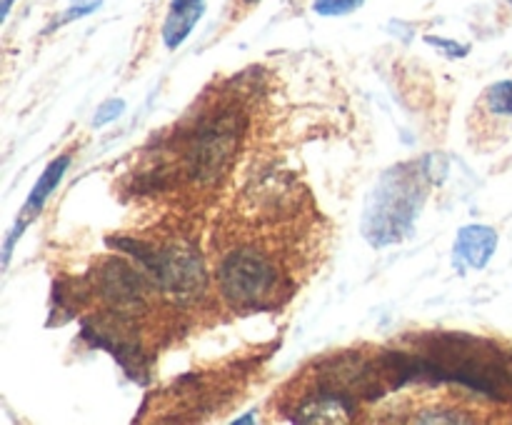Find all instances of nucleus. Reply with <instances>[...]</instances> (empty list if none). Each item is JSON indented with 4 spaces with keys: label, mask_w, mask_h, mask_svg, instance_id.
<instances>
[{
    "label": "nucleus",
    "mask_w": 512,
    "mask_h": 425,
    "mask_svg": "<svg viewBox=\"0 0 512 425\" xmlns=\"http://www.w3.org/2000/svg\"><path fill=\"white\" fill-rule=\"evenodd\" d=\"M220 293L240 310L268 308L283 290V275L278 265L255 248H238L220 260Z\"/></svg>",
    "instance_id": "nucleus-1"
},
{
    "label": "nucleus",
    "mask_w": 512,
    "mask_h": 425,
    "mask_svg": "<svg viewBox=\"0 0 512 425\" xmlns=\"http://www.w3.org/2000/svg\"><path fill=\"white\" fill-rule=\"evenodd\" d=\"M243 135V123L238 115L223 113L208 118L193 133L188 145V170L200 183L220 178L228 163L233 160L235 150Z\"/></svg>",
    "instance_id": "nucleus-2"
},
{
    "label": "nucleus",
    "mask_w": 512,
    "mask_h": 425,
    "mask_svg": "<svg viewBox=\"0 0 512 425\" xmlns=\"http://www.w3.org/2000/svg\"><path fill=\"white\" fill-rule=\"evenodd\" d=\"M355 408H358V400L350 395L315 385L310 393L300 398L298 408L293 410V418L303 420V423H338V420L350 418Z\"/></svg>",
    "instance_id": "nucleus-3"
},
{
    "label": "nucleus",
    "mask_w": 512,
    "mask_h": 425,
    "mask_svg": "<svg viewBox=\"0 0 512 425\" xmlns=\"http://www.w3.org/2000/svg\"><path fill=\"white\" fill-rule=\"evenodd\" d=\"M498 248V233L485 225H468L455 238V268L458 270H480L488 265Z\"/></svg>",
    "instance_id": "nucleus-4"
},
{
    "label": "nucleus",
    "mask_w": 512,
    "mask_h": 425,
    "mask_svg": "<svg viewBox=\"0 0 512 425\" xmlns=\"http://www.w3.org/2000/svg\"><path fill=\"white\" fill-rule=\"evenodd\" d=\"M98 288L110 303H115L118 308L125 305H138L143 300V278H140L135 270H130L125 263L118 260H110L103 265V270L98 273Z\"/></svg>",
    "instance_id": "nucleus-5"
},
{
    "label": "nucleus",
    "mask_w": 512,
    "mask_h": 425,
    "mask_svg": "<svg viewBox=\"0 0 512 425\" xmlns=\"http://www.w3.org/2000/svg\"><path fill=\"white\" fill-rule=\"evenodd\" d=\"M68 165H70V155H63V158H55L53 163H50L48 168H45V173H40V180H38V183H35V188L30 190L28 200H25V205H23V223H18V228L13 230V235H10V238L5 240V260H8L10 248H13L15 238H18V235H23L25 225H28L30 220H33L35 215H38L40 210H43L45 200L50 198V193H53V190H55V185L60 183V178H63V173H65V170H68Z\"/></svg>",
    "instance_id": "nucleus-6"
},
{
    "label": "nucleus",
    "mask_w": 512,
    "mask_h": 425,
    "mask_svg": "<svg viewBox=\"0 0 512 425\" xmlns=\"http://www.w3.org/2000/svg\"><path fill=\"white\" fill-rule=\"evenodd\" d=\"M205 13V0H170L168 15H165L163 23V43L170 50L178 48L180 43H185L193 28L198 25V20Z\"/></svg>",
    "instance_id": "nucleus-7"
},
{
    "label": "nucleus",
    "mask_w": 512,
    "mask_h": 425,
    "mask_svg": "<svg viewBox=\"0 0 512 425\" xmlns=\"http://www.w3.org/2000/svg\"><path fill=\"white\" fill-rule=\"evenodd\" d=\"M488 105L493 113L512 115V80L495 83L493 88L488 90Z\"/></svg>",
    "instance_id": "nucleus-8"
},
{
    "label": "nucleus",
    "mask_w": 512,
    "mask_h": 425,
    "mask_svg": "<svg viewBox=\"0 0 512 425\" xmlns=\"http://www.w3.org/2000/svg\"><path fill=\"white\" fill-rule=\"evenodd\" d=\"M363 3L365 0H315L313 10L318 15H348Z\"/></svg>",
    "instance_id": "nucleus-9"
},
{
    "label": "nucleus",
    "mask_w": 512,
    "mask_h": 425,
    "mask_svg": "<svg viewBox=\"0 0 512 425\" xmlns=\"http://www.w3.org/2000/svg\"><path fill=\"white\" fill-rule=\"evenodd\" d=\"M430 45H435L438 50H445L448 55H453V58H463V55H468V45H460V43H453V40H445V38H435V35H428Z\"/></svg>",
    "instance_id": "nucleus-10"
},
{
    "label": "nucleus",
    "mask_w": 512,
    "mask_h": 425,
    "mask_svg": "<svg viewBox=\"0 0 512 425\" xmlns=\"http://www.w3.org/2000/svg\"><path fill=\"white\" fill-rule=\"evenodd\" d=\"M123 108H125L123 100H108V103L98 110V115H95V125H105L110 123V120H115L120 113H123Z\"/></svg>",
    "instance_id": "nucleus-11"
},
{
    "label": "nucleus",
    "mask_w": 512,
    "mask_h": 425,
    "mask_svg": "<svg viewBox=\"0 0 512 425\" xmlns=\"http://www.w3.org/2000/svg\"><path fill=\"white\" fill-rule=\"evenodd\" d=\"M245 5H255V3H260V0H243Z\"/></svg>",
    "instance_id": "nucleus-12"
},
{
    "label": "nucleus",
    "mask_w": 512,
    "mask_h": 425,
    "mask_svg": "<svg viewBox=\"0 0 512 425\" xmlns=\"http://www.w3.org/2000/svg\"><path fill=\"white\" fill-rule=\"evenodd\" d=\"M73 3H85V0H73Z\"/></svg>",
    "instance_id": "nucleus-13"
},
{
    "label": "nucleus",
    "mask_w": 512,
    "mask_h": 425,
    "mask_svg": "<svg viewBox=\"0 0 512 425\" xmlns=\"http://www.w3.org/2000/svg\"><path fill=\"white\" fill-rule=\"evenodd\" d=\"M508 3H510V5H512V0H508Z\"/></svg>",
    "instance_id": "nucleus-14"
}]
</instances>
